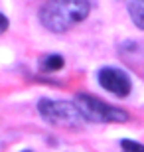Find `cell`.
Masks as SVG:
<instances>
[{"mask_svg": "<svg viewBox=\"0 0 144 152\" xmlns=\"http://www.w3.org/2000/svg\"><path fill=\"white\" fill-rule=\"evenodd\" d=\"M89 10V0H48L39 10V22L48 30L59 34L83 22Z\"/></svg>", "mask_w": 144, "mask_h": 152, "instance_id": "1", "label": "cell"}, {"mask_svg": "<svg viewBox=\"0 0 144 152\" xmlns=\"http://www.w3.org/2000/svg\"><path fill=\"white\" fill-rule=\"evenodd\" d=\"M75 105L85 121H93V123H124V121H128L126 111L113 107L109 103L101 101L99 97L87 95V93H79L75 97Z\"/></svg>", "mask_w": 144, "mask_h": 152, "instance_id": "2", "label": "cell"}, {"mask_svg": "<svg viewBox=\"0 0 144 152\" xmlns=\"http://www.w3.org/2000/svg\"><path fill=\"white\" fill-rule=\"evenodd\" d=\"M38 111L44 121L56 126H65V129H81L83 126V115L79 113L75 103L69 101H51V99H42L38 103Z\"/></svg>", "mask_w": 144, "mask_h": 152, "instance_id": "3", "label": "cell"}, {"mask_svg": "<svg viewBox=\"0 0 144 152\" xmlns=\"http://www.w3.org/2000/svg\"><path fill=\"white\" fill-rule=\"evenodd\" d=\"M99 83L103 89L116 97H126L132 89V81L122 69L116 67H103L99 71Z\"/></svg>", "mask_w": 144, "mask_h": 152, "instance_id": "4", "label": "cell"}, {"mask_svg": "<svg viewBox=\"0 0 144 152\" xmlns=\"http://www.w3.org/2000/svg\"><path fill=\"white\" fill-rule=\"evenodd\" d=\"M128 14L132 18L134 26L144 30V0H130L128 2Z\"/></svg>", "mask_w": 144, "mask_h": 152, "instance_id": "5", "label": "cell"}, {"mask_svg": "<svg viewBox=\"0 0 144 152\" xmlns=\"http://www.w3.org/2000/svg\"><path fill=\"white\" fill-rule=\"evenodd\" d=\"M63 65H65L63 57L56 56V53H51V56L42 59V69H44V71H57V69H61Z\"/></svg>", "mask_w": 144, "mask_h": 152, "instance_id": "6", "label": "cell"}, {"mask_svg": "<svg viewBox=\"0 0 144 152\" xmlns=\"http://www.w3.org/2000/svg\"><path fill=\"white\" fill-rule=\"evenodd\" d=\"M121 148H122V152H144V144H140L136 140H130V138L121 140Z\"/></svg>", "mask_w": 144, "mask_h": 152, "instance_id": "7", "label": "cell"}, {"mask_svg": "<svg viewBox=\"0 0 144 152\" xmlns=\"http://www.w3.org/2000/svg\"><path fill=\"white\" fill-rule=\"evenodd\" d=\"M6 30H8V18L0 12V34H2V32H6Z\"/></svg>", "mask_w": 144, "mask_h": 152, "instance_id": "8", "label": "cell"}, {"mask_svg": "<svg viewBox=\"0 0 144 152\" xmlns=\"http://www.w3.org/2000/svg\"><path fill=\"white\" fill-rule=\"evenodd\" d=\"M24 152H32V150H24Z\"/></svg>", "mask_w": 144, "mask_h": 152, "instance_id": "9", "label": "cell"}]
</instances>
